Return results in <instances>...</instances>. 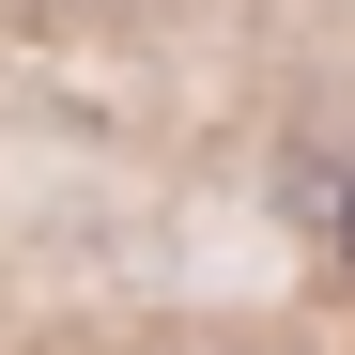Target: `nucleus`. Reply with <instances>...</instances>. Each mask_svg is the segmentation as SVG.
Here are the masks:
<instances>
[{"instance_id": "f257e3e1", "label": "nucleus", "mask_w": 355, "mask_h": 355, "mask_svg": "<svg viewBox=\"0 0 355 355\" xmlns=\"http://www.w3.org/2000/svg\"><path fill=\"white\" fill-rule=\"evenodd\" d=\"M340 248H355V186H340Z\"/></svg>"}]
</instances>
